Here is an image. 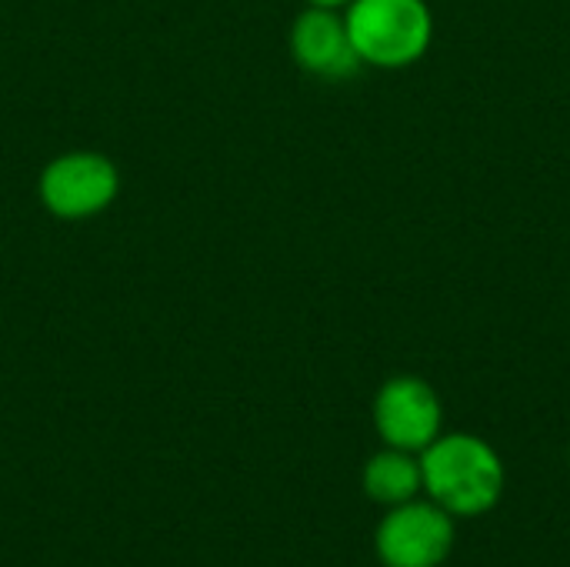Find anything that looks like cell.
<instances>
[{"label":"cell","mask_w":570,"mask_h":567,"mask_svg":"<svg viewBox=\"0 0 570 567\" xmlns=\"http://www.w3.org/2000/svg\"><path fill=\"white\" fill-rule=\"evenodd\" d=\"M424 495L451 518H481L504 495V461L478 434H441L421 451Z\"/></svg>","instance_id":"1"},{"label":"cell","mask_w":570,"mask_h":567,"mask_svg":"<svg viewBox=\"0 0 570 567\" xmlns=\"http://www.w3.org/2000/svg\"><path fill=\"white\" fill-rule=\"evenodd\" d=\"M344 23L361 63L384 70L417 63L434 37V17L424 0H351Z\"/></svg>","instance_id":"2"},{"label":"cell","mask_w":570,"mask_h":567,"mask_svg":"<svg viewBox=\"0 0 570 567\" xmlns=\"http://www.w3.org/2000/svg\"><path fill=\"white\" fill-rule=\"evenodd\" d=\"M120 197V170L100 150H67L43 164L37 177L40 207L67 224L100 217Z\"/></svg>","instance_id":"3"},{"label":"cell","mask_w":570,"mask_h":567,"mask_svg":"<svg viewBox=\"0 0 570 567\" xmlns=\"http://www.w3.org/2000/svg\"><path fill=\"white\" fill-rule=\"evenodd\" d=\"M454 518L431 498L387 508L377 525L374 551L384 567H441L454 551Z\"/></svg>","instance_id":"4"},{"label":"cell","mask_w":570,"mask_h":567,"mask_svg":"<svg viewBox=\"0 0 570 567\" xmlns=\"http://www.w3.org/2000/svg\"><path fill=\"white\" fill-rule=\"evenodd\" d=\"M374 428L387 448L421 454L444 434V404L424 378L397 374L387 378L374 398Z\"/></svg>","instance_id":"5"},{"label":"cell","mask_w":570,"mask_h":567,"mask_svg":"<svg viewBox=\"0 0 570 567\" xmlns=\"http://www.w3.org/2000/svg\"><path fill=\"white\" fill-rule=\"evenodd\" d=\"M291 57L321 80H351L364 63L347 33L344 13L331 7H304L291 23Z\"/></svg>","instance_id":"6"},{"label":"cell","mask_w":570,"mask_h":567,"mask_svg":"<svg viewBox=\"0 0 570 567\" xmlns=\"http://www.w3.org/2000/svg\"><path fill=\"white\" fill-rule=\"evenodd\" d=\"M361 485H364V495L381 508L407 505V501L421 498V491H424L421 454L384 444L377 454L367 458V465L361 471Z\"/></svg>","instance_id":"7"},{"label":"cell","mask_w":570,"mask_h":567,"mask_svg":"<svg viewBox=\"0 0 570 567\" xmlns=\"http://www.w3.org/2000/svg\"><path fill=\"white\" fill-rule=\"evenodd\" d=\"M307 7H331V10H344L351 0H304Z\"/></svg>","instance_id":"8"}]
</instances>
